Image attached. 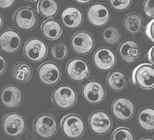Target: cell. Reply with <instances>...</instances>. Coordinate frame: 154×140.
Instances as JSON below:
<instances>
[{"instance_id": "cell-1", "label": "cell", "mask_w": 154, "mask_h": 140, "mask_svg": "<svg viewBox=\"0 0 154 140\" xmlns=\"http://www.w3.org/2000/svg\"><path fill=\"white\" fill-rule=\"evenodd\" d=\"M60 127L64 135L72 139L80 138L84 134L85 130V124L83 118L75 114L64 116L61 120Z\"/></svg>"}, {"instance_id": "cell-2", "label": "cell", "mask_w": 154, "mask_h": 140, "mask_svg": "<svg viewBox=\"0 0 154 140\" xmlns=\"http://www.w3.org/2000/svg\"><path fill=\"white\" fill-rule=\"evenodd\" d=\"M33 130L41 138L51 139L57 132V122L50 114H40L34 120Z\"/></svg>"}, {"instance_id": "cell-3", "label": "cell", "mask_w": 154, "mask_h": 140, "mask_svg": "<svg viewBox=\"0 0 154 140\" xmlns=\"http://www.w3.org/2000/svg\"><path fill=\"white\" fill-rule=\"evenodd\" d=\"M77 101V92L72 86L62 85L53 91L52 102L57 108L66 110L74 106Z\"/></svg>"}, {"instance_id": "cell-4", "label": "cell", "mask_w": 154, "mask_h": 140, "mask_svg": "<svg viewBox=\"0 0 154 140\" xmlns=\"http://www.w3.org/2000/svg\"><path fill=\"white\" fill-rule=\"evenodd\" d=\"M2 129L8 137L16 138L24 133L26 129V121L25 118L18 113L8 114L2 121Z\"/></svg>"}, {"instance_id": "cell-5", "label": "cell", "mask_w": 154, "mask_h": 140, "mask_svg": "<svg viewBox=\"0 0 154 140\" xmlns=\"http://www.w3.org/2000/svg\"><path fill=\"white\" fill-rule=\"evenodd\" d=\"M13 22L18 29L23 31H29L37 25V12L29 6L19 8L13 16Z\"/></svg>"}, {"instance_id": "cell-6", "label": "cell", "mask_w": 154, "mask_h": 140, "mask_svg": "<svg viewBox=\"0 0 154 140\" xmlns=\"http://www.w3.org/2000/svg\"><path fill=\"white\" fill-rule=\"evenodd\" d=\"M132 82L144 90L154 88V67L150 64H141L134 69L132 75Z\"/></svg>"}, {"instance_id": "cell-7", "label": "cell", "mask_w": 154, "mask_h": 140, "mask_svg": "<svg viewBox=\"0 0 154 140\" xmlns=\"http://www.w3.org/2000/svg\"><path fill=\"white\" fill-rule=\"evenodd\" d=\"M23 53L29 61L38 62L42 61L48 53L46 43L39 38H32L25 43Z\"/></svg>"}, {"instance_id": "cell-8", "label": "cell", "mask_w": 154, "mask_h": 140, "mask_svg": "<svg viewBox=\"0 0 154 140\" xmlns=\"http://www.w3.org/2000/svg\"><path fill=\"white\" fill-rule=\"evenodd\" d=\"M23 90L16 85H8L2 89L0 94V101L2 106L7 109H16L23 102Z\"/></svg>"}, {"instance_id": "cell-9", "label": "cell", "mask_w": 154, "mask_h": 140, "mask_svg": "<svg viewBox=\"0 0 154 140\" xmlns=\"http://www.w3.org/2000/svg\"><path fill=\"white\" fill-rule=\"evenodd\" d=\"M61 70L56 63L46 62L41 64L38 70V78L44 86L56 85L61 79Z\"/></svg>"}, {"instance_id": "cell-10", "label": "cell", "mask_w": 154, "mask_h": 140, "mask_svg": "<svg viewBox=\"0 0 154 140\" xmlns=\"http://www.w3.org/2000/svg\"><path fill=\"white\" fill-rule=\"evenodd\" d=\"M66 73L71 80L75 82H82L90 74L89 64L82 58H73L68 62L66 66Z\"/></svg>"}, {"instance_id": "cell-11", "label": "cell", "mask_w": 154, "mask_h": 140, "mask_svg": "<svg viewBox=\"0 0 154 140\" xmlns=\"http://www.w3.org/2000/svg\"><path fill=\"white\" fill-rule=\"evenodd\" d=\"M90 128L98 135L107 134L112 128V120L108 113L104 111H97L90 116Z\"/></svg>"}, {"instance_id": "cell-12", "label": "cell", "mask_w": 154, "mask_h": 140, "mask_svg": "<svg viewBox=\"0 0 154 140\" xmlns=\"http://www.w3.org/2000/svg\"><path fill=\"white\" fill-rule=\"evenodd\" d=\"M71 46L72 50L77 54L85 55L93 51L95 46V40L90 32L80 31L72 36Z\"/></svg>"}, {"instance_id": "cell-13", "label": "cell", "mask_w": 154, "mask_h": 140, "mask_svg": "<svg viewBox=\"0 0 154 140\" xmlns=\"http://www.w3.org/2000/svg\"><path fill=\"white\" fill-rule=\"evenodd\" d=\"M83 98L90 104H99L106 97V89L102 83L97 80H91L82 88Z\"/></svg>"}, {"instance_id": "cell-14", "label": "cell", "mask_w": 154, "mask_h": 140, "mask_svg": "<svg viewBox=\"0 0 154 140\" xmlns=\"http://www.w3.org/2000/svg\"><path fill=\"white\" fill-rule=\"evenodd\" d=\"M112 114L117 120L121 121L129 120L135 113L134 102L128 98L121 97L114 101L112 104Z\"/></svg>"}, {"instance_id": "cell-15", "label": "cell", "mask_w": 154, "mask_h": 140, "mask_svg": "<svg viewBox=\"0 0 154 140\" xmlns=\"http://www.w3.org/2000/svg\"><path fill=\"white\" fill-rule=\"evenodd\" d=\"M93 61L98 70L106 72L112 70L116 64V55L114 51L107 47L98 48L94 53Z\"/></svg>"}, {"instance_id": "cell-16", "label": "cell", "mask_w": 154, "mask_h": 140, "mask_svg": "<svg viewBox=\"0 0 154 140\" xmlns=\"http://www.w3.org/2000/svg\"><path fill=\"white\" fill-rule=\"evenodd\" d=\"M110 12L107 6L102 3H95L87 11V18L91 25L95 27H103L110 20Z\"/></svg>"}, {"instance_id": "cell-17", "label": "cell", "mask_w": 154, "mask_h": 140, "mask_svg": "<svg viewBox=\"0 0 154 140\" xmlns=\"http://www.w3.org/2000/svg\"><path fill=\"white\" fill-rule=\"evenodd\" d=\"M22 45V39L16 30H6L0 34V50L12 54L18 51Z\"/></svg>"}, {"instance_id": "cell-18", "label": "cell", "mask_w": 154, "mask_h": 140, "mask_svg": "<svg viewBox=\"0 0 154 140\" xmlns=\"http://www.w3.org/2000/svg\"><path fill=\"white\" fill-rule=\"evenodd\" d=\"M61 20L65 27L70 30L77 29L83 22V12L75 6H67L62 12Z\"/></svg>"}, {"instance_id": "cell-19", "label": "cell", "mask_w": 154, "mask_h": 140, "mask_svg": "<svg viewBox=\"0 0 154 140\" xmlns=\"http://www.w3.org/2000/svg\"><path fill=\"white\" fill-rule=\"evenodd\" d=\"M119 53L124 61L128 63H134L140 60L142 51L137 43L132 40H127L120 45Z\"/></svg>"}, {"instance_id": "cell-20", "label": "cell", "mask_w": 154, "mask_h": 140, "mask_svg": "<svg viewBox=\"0 0 154 140\" xmlns=\"http://www.w3.org/2000/svg\"><path fill=\"white\" fill-rule=\"evenodd\" d=\"M12 78L16 82L23 84L27 83L32 76V70L27 62H20L13 67L11 70Z\"/></svg>"}, {"instance_id": "cell-21", "label": "cell", "mask_w": 154, "mask_h": 140, "mask_svg": "<svg viewBox=\"0 0 154 140\" xmlns=\"http://www.w3.org/2000/svg\"><path fill=\"white\" fill-rule=\"evenodd\" d=\"M42 33L48 40L58 39L63 32V27L58 21L55 19H48L42 23L41 27Z\"/></svg>"}, {"instance_id": "cell-22", "label": "cell", "mask_w": 154, "mask_h": 140, "mask_svg": "<svg viewBox=\"0 0 154 140\" xmlns=\"http://www.w3.org/2000/svg\"><path fill=\"white\" fill-rule=\"evenodd\" d=\"M106 83L109 87L114 91H122L128 85L127 76L122 71H113L108 74Z\"/></svg>"}, {"instance_id": "cell-23", "label": "cell", "mask_w": 154, "mask_h": 140, "mask_svg": "<svg viewBox=\"0 0 154 140\" xmlns=\"http://www.w3.org/2000/svg\"><path fill=\"white\" fill-rule=\"evenodd\" d=\"M144 25L142 17L137 14H128L123 20V27L128 33L136 34L142 31Z\"/></svg>"}, {"instance_id": "cell-24", "label": "cell", "mask_w": 154, "mask_h": 140, "mask_svg": "<svg viewBox=\"0 0 154 140\" xmlns=\"http://www.w3.org/2000/svg\"><path fill=\"white\" fill-rule=\"evenodd\" d=\"M137 123L140 128L146 132L154 131V108L142 109L137 116Z\"/></svg>"}, {"instance_id": "cell-25", "label": "cell", "mask_w": 154, "mask_h": 140, "mask_svg": "<svg viewBox=\"0 0 154 140\" xmlns=\"http://www.w3.org/2000/svg\"><path fill=\"white\" fill-rule=\"evenodd\" d=\"M37 11L44 17L52 18L58 12V2L56 0H40L37 4Z\"/></svg>"}, {"instance_id": "cell-26", "label": "cell", "mask_w": 154, "mask_h": 140, "mask_svg": "<svg viewBox=\"0 0 154 140\" xmlns=\"http://www.w3.org/2000/svg\"><path fill=\"white\" fill-rule=\"evenodd\" d=\"M121 32L117 27L109 26L102 32V39L104 42L109 45H115L121 40Z\"/></svg>"}, {"instance_id": "cell-27", "label": "cell", "mask_w": 154, "mask_h": 140, "mask_svg": "<svg viewBox=\"0 0 154 140\" xmlns=\"http://www.w3.org/2000/svg\"><path fill=\"white\" fill-rule=\"evenodd\" d=\"M112 140H134L133 132L127 128H119L116 130L112 136Z\"/></svg>"}, {"instance_id": "cell-28", "label": "cell", "mask_w": 154, "mask_h": 140, "mask_svg": "<svg viewBox=\"0 0 154 140\" xmlns=\"http://www.w3.org/2000/svg\"><path fill=\"white\" fill-rule=\"evenodd\" d=\"M69 53L67 46L63 43H57L51 48V54L56 60H63L67 57Z\"/></svg>"}, {"instance_id": "cell-29", "label": "cell", "mask_w": 154, "mask_h": 140, "mask_svg": "<svg viewBox=\"0 0 154 140\" xmlns=\"http://www.w3.org/2000/svg\"><path fill=\"white\" fill-rule=\"evenodd\" d=\"M109 2L114 9L119 11H123L130 8L132 0H109Z\"/></svg>"}, {"instance_id": "cell-30", "label": "cell", "mask_w": 154, "mask_h": 140, "mask_svg": "<svg viewBox=\"0 0 154 140\" xmlns=\"http://www.w3.org/2000/svg\"><path fill=\"white\" fill-rule=\"evenodd\" d=\"M143 11L149 19H154V0H145L143 4Z\"/></svg>"}, {"instance_id": "cell-31", "label": "cell", "mask_w": 154, "mask_h": 140, "mask_svg": "<svg viewBox=\"0 0 154 140\" xmlns=\"http://www.w3.org/2000/svg\"><path fill=\"white\" fill-rule=\"evenodd\" d=\"M146 34L153 42H154V19H153L146 26Z\"/></svg>"}, {"instance_id": "cell-32", "label": "cell", "mask_w": 154, "mask_h": 140, "mask_svg": "<svg viewBox=\"0 0 154 140\" xmlns=\"http://www.w3.org/2000/svg\"><path fill=\"white\" fill-rule=\"evenodd\" d=\"M16 0H0V8L8 9L14 5Z\"/></svg>"}, {"instance_id": "cell-33", "label": "cell", "mask_w": 154, "mask_h": 140, "mask_svg": "<svg viewBox=\"0 0 154 140\" xmlns=\"http://www.w3.org/2000/svg\"><path fill=\"white\" fill-rule=\"evenodd\" d=\"M7 67V62H6V58L2 54H0V76L5 72Z\"/></svg>"}, {"instance_id": "cell-34", "label": "cell", "mask_w": 154, "mask_h": 140, "mask_svg": "<svg viewBox=\"0 0 154 140\" xmlns=\"http://www.w3.org/2000/svg\"><path fill=\"white\" fill-rule=\"evenodd\" d=\"M148 58L151 63H154V46L149 51Z\"/></svg>"}, {"instance_id": "cell-35", "label": "cell", "mask_w": 154, "mask_h": 140, "mask_svg": "<svg viewBox=\"0 0 154 140\" xmlns=\"http://www.w3.org/2000/svg\"><path fill=\"white\" fill-rule=\"evenodd\" d=\"M76 3L79 4H82V5H85V4H89L90 2H92V0H74Z\"/></svg>"}, {"instance_id": "cell-36", "label": "cell", "mask_w": 154, "mask_h": 140, "mask_svg": "<svg viewBox=\"0 0 154 140\" xmlns=\"http://www.w3.org/2000/svg\"><path fill=\"white\" fill-rule=\"evenodd\" d=\"M3 23H4V20H3V17L0 14V30L2 28V26H3Z\"/></svg>"}, {"instance_id": "cell-37", "label": "cell", "mask_w": 154, "mask_h": 140, "mask_svg": "<svg viewBox=\"0 0 154 140\" xmlns=\"http://www.w3.org/2000/svg\"><path fill=\"white\" fill-rule=\"evenodd\" d=\"M25 2H32V3H33V2H35L36 1H37V0H25Z\"/></svg>"}]
</instances>
